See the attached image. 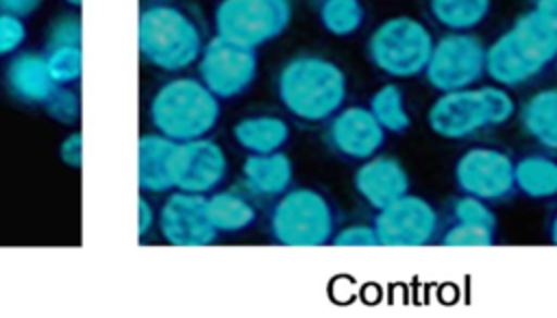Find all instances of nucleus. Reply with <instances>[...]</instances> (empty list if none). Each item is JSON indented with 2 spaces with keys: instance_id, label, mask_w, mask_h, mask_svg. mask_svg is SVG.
Here are the masks:
<instances>
[{
  "instance_id": "393cba45",
  "label": "nucleus",
  "mask_w": 557,
  "mask_h": 318,
  "mask_svg": "<svg viewBox=\"0 0 557 318\" xmlns=\"http://www.w3.org/2000/svg\"><path fill=\"white\" fill-rule=\"evenodd\" d=\"M426 7L442 28L450 33H470L487 20L492 0H426Z\"/></svg>"
},
{
  "instance_id": "412c9836",
  "label": "nucleus",
  "mask_w": 557,
  "mask_h": 318,
  "mask_svg": "<svg viewBox=\"0 0 557 318\" xmlns=\"http://www.w3.org/2000/svg\"><path fill=\"white\" fill-rule=\"evenodd\" d=\"M522 131L542 148L557 152V87L531 94L518 109Z\"/></svg>"
},
{
  "instance_id": "0eeeda50",
  "label": "nucleus",
  "mask_w": 557,
  "mask_h": 318,
  "mask_svg": "<svg viewBox=\"0 0 557 318\" xmlns=\"http://www.w3.org/2000/svg\"><path fill=\"white\" fill-rule=\"evenodd\" d=\"M485 46L472 33H446L433 44L424 78L444 94L470 89L485 76Z\"/></svg>"
},
{
  "instance_id": "4468645a",
  "label": "nucleus",
  "mask_w": 557,
  "mask_h": 318,
  "mask_svg": "<svg viewBox=\"0 0 557 318\" xmlns=\"http://www.w3.org/2000/svg\"><path fill=\"white\" fill-rule=\"evenodd\" d=\"M387 131L376 122L372 111L361 105L342 107L326 126L331 150L350 161H366L385 146Z\"/></svg>"
},
{
  "instance_id": "f704fd0d",
  "label": "nucleus",
  "mask_w": 557,
  "mask_h": 318,
  "mask_svg": "<svg viewBox=\"0 0 557 318\" xmlns=\"http://www.w3.org/2000/svg\"><path fill=\"white\" fill-rule=\"evenodd\" d=\"M331 244L333 246H381L374 224H363V222L348 224L335 231Z\"/></svg>"
},
{
  "instance_id": "dca6fc26",
  "label": "nucleus",
  "mask_w": 557,
  "mask_h": 318,
  "mask_svg": "<svg viewBox=\"0 0 557 318\" xmlns=\"http://www.w3.org/2000/svg\"><path fill=\"white\" fill-rule=\"evenodd\" d=\"M542 72L544 70L518 46L509 28L485 50V76L500 87H520Z\"/></svg>"
},
{
  "instance_id": "4be33fe9",
  "label": "nucleus",
  "mask_w": 557,
  "mask_h": 318,
  "mask_svg": "<svg viewBox=\"0 0 557 318\" xmlns=\"http://www.w3.org/2000/svg\"><path fill=\"white\" fill-rule=\"evenodd\" d=\"M233 139L248 155H268L281 150L289 142V126L276 115H248L235 122Z\"/></svg>"
},
{
  "instance_id": "f8f14e48",
  "label": "nucleus",
  "mask_w": 557,
  "mask_h": 318,
  "mask_svg": "<svg viewBox=\"0 0 557 318\" xmlns=\"http://www.w3.org/2000/svg\"><path fill=\"white\" fill-rule=\"evenodd\" d=\"M429 129L442 139H468L490 126L487 107L479 87L444 91L426 111Z\"/></svg>"
},
{
  "instance_id": "bb28decb",
  "label": "nucleus",
  "mask_w": 557,
  "mask_h": 318,
  "mask_svg": "<svg viewBox=\"0 0 557 318\" xmlns=\"http://www.w3.org/2000/svg\"><path fill=\"white\" fill-rule=\"evenodd\" d=\"M318 17L329 35L350 37L366 22V7L361 0H320Z\"/></svg>"
},
{
  "instance_id": "473e14b6",
  "label": "nucleus",
  "mask_w": 557,
  "mask_h": 318,
  "mask_svg": "<svg viewBox=\"0 0 557 318\" xmlns=\"http://www.w3.org/2000/svg\"><path fill=\"white\" fill-rule=\"evenodd\" d=\"M83 41V24L76 13H65L59 15L50 28H48V39H46V50L48 48H59V46H81Z\"/></svg>"
},
{
  "instance_id": "58836bf2",
  "label": "nucleus",
  "mask_w": 557,
  "mask_h": 318,
  "mask_svg": "<svg viewBox=\"0 0 557 318\" xmlns=\"http://www.w3.org/2000/svg\"><path fill=\"white\" fill-rule=\"evenodd\" d=\"M533 9L557 26V0H533Z\"/></svg>"
},
{
  "instance_id": "f3484780",
  "label": "nucleus",
  "mask_w": 557,
  "mask_h": 318,
  "mask_svg": "<svg viewBox=\"0 0 557 318\" xmlns=\"http://www.w3.org/2000/svg\"><path fill=\"white\" fill-rule=\"evenodd\" d=\"M178 142L161 135L146 133L137 142V181L141 192L163 194L174 189L172 166Z\"/></svg>"
},
{
  "instance_id": "a878e982",
  "label": "nucleus",
  "mask_w": 557,
  "mask_h": 318,
  "mask_svg": "<svg viewBox=\"0 0 557 318\" xmlns=\"http://www.w3.org/2000/svg\"><path fill=\"white\" fill-rule=\"evenodd\" d=\"M368 109L387 133H405L411 126V115L405 102V91L396 83L381 85L368 102Z\"/></svg>"
},
{
  "instance_id": "4c0bfd02",
  "label": "nucleus",
  "mask_w": 557,
  "mask_h": 318,
  "mask_svg": "<svg viewBox=\"0 0 557 318\" xmlns=\"http://www.w3.org/2000/svg\"><path fill=\"white\" fill-rule=\"evenodd\" d=\"M139 220H137V235L144 237L157 222V216L152 211V205L146 200V196H139Z\"/></svg>"
},
{
  "instance_id": "f257e3e1",
  "label": "nucleus",
  "mask_w": 557,
  "mask_h": 318,
  "mask_svg": "<svg viewBox=\"0 0 557 318\" xmlns=\"http://www.w3.org/2000/svg\"><path fill=\"white\" fill-rule=\"evenodd\" d=\"M276 96L285 111L302 122H326L346 102V72L322 54H296L276 74Z\"/></svg>"
},
{
  "instance_id": "ea45409f",
  "label": "nucleus",
  "mask_w": 557,
  "mask_h": 318,
  "mask_svg": "<svg viewBox=\"0 0 557 318\" xmlns=\"http://www.w3.org/2000/svg\"><path fill=\"white\" fill-rule=\"evenodd\" d=\"M546 233H548V242L557 246V209H555V213H553V216H550V220H548Z\"/></svg>"
},
{
  "instance_id": "7ed1b4c3",
  "label": "nucleus",
  "mask_w": 557,
  "mask_h": 318,
  "mask_svg": "<svg viewBox=\"0 0 557 318\" xmlns=\"http://www.w3.org/2000/svg\"><path fill=\"white\" fill-rule=\"evenodd\" d=\"M148 118L157 133L178 144L200 139L220 122V98L200 78H170L152 94Z\"/></svg>"
},
{
  "instance_id": "2eb2a0df",
  "label": "nucleus",
  "mask_w": 557,
  "mask_h": 318,
  "mask_svg": "<svg viewBox=\"0 0 557 318\" xmlns=\"http://www.w3.org/2000/svg\"><path fill=\"white\" fill-rule=\"evenodd\" d=\"M355 192L374 211L409 194L411 179L407 168L392 155H374L359 163L352 176Z\"/></svg>"
},
{
  "instance_id": "423d86ee",
  "label": "nucleus",
  "mask_w": 557,
  "mask_h": 318,
  "mask_svg": "<svg viewBox=\"0 0 557 318\" xmlns=\"http://www.w3.org/2000/svg\"><path fill=\"white\" fill-rule=\"evenodd\" d=\"M292 13V0H220L215 35L257 50L287 30Z\"/></svg>"
},
{
  "instance_id": "1a4fd4ad",
  "label": "nucleus",
  "mask_w": 557,
  "mask_h": 318,
  "mask_svg": "<svg viewBox=\"0 0 557 318\" xmlns=\"http://www.w3.org/2000/svg\"><path fill=\"white\" fill-rule=\"evenodd\" d=\"M198 78L220 100L244 94L257 78V50L228 41L220 35L211 37L198 59Z\"/></svg>"
},
{
  "instance_id": "2f4dec72",
  "label": "nucleus",
  "mask_w": 557,
  "mask_h": 318,
  "mask_svg": "<svg viewBox=\"0 0 557 318\" xmlns=\"http://www.w3.org/2000/svg\"><path fill=\"white\" fill-rule=\"evenodd\" d=\"M46 113L59 122V124H76L78 118H81V98L74 89L65 87V85H59L52 96L46 100Z\"/></svg>"
},
{
  "instance_id": "f03ea898",
  "label": "nucleus",
  "mask_w": 557,
  "mask_h": 318,
  "mask_svg": "<svg viewBox=\"0 0 557 318\" xmlns=\"http://www.w3.org/2000/svg\"><path fill=\"white\" fill-rule=\"evenodd\" d=\"M137 44L141 59L163 72L198 63L205 41L196 20L181 7L157 2L139 13Z\"/></svg>"
},
{
  "instance_id": "5701e85b",
  "label": "nucleus",
  "mask_w": 557,
  "mask_h": 318,
  "mask_svg": "<svg viewBox=\"0 0 557 318\" xmlns=\"http://www.w3.org/2000/svg\"><path fill=\"white\" fill-rule=\"evenodd\" d=\"M516 192L531 200H550L557 196V157L548 152H529L513 166Z\"/></svg>"
},
{
  "instance_id": "72a5a7b5",
  "label": "nucleus",
  "mask_w": 557,
  "mask_h": 318,
  "mask_svg": "<svg viewBox=\"0 0 557 318\" xmlns=\"http://www.w3.org/2000/svg\"><path fill=\"white\" fill-rule=\"evenodd\" d=\"M26 24L20 15L0 11V57H9L22 48L26 41Z\"/></svg>"
},
{
  "instance_id": "c85d7f7f",
  "label": "nucleus",
  "mask_w": 557,
  "mask_h": 318,
  "mask_svg": "<svg viewBox=\"0 0 557 318\" xmlns=\"http://www.w3.org/2000/svg\"><path fill=\"white\" fill-rule=\"evenodd\" d=\"M442 246H494L496 227L472 224V222H450L440 235Z\"/></svg>"
},
{
  "instance_id": "6ab92c4d",
  "label": "nucleus",
  "mask_w": 557,
  "mask_h": 318,
  "mask_svg": "<svg viewBox=\"0 0 557 318\" xmlns=\"http://www.w3.org/2000/svg\"><path fill=\"white\" fill-rule=\"evenodd\" d=\"M242 179L250 194L278 198L292 187L294 163L281 150L268 155H248L242 163Z\"/></svg>"
},
{
  "instance_id": "a19ab883",
  "label": "nucleus",
  "mask_w": 557,
  "mask_h": 318,
  "mask_svg": "<svg viewBox=\"0 0 557 318\" xmlns=\"http://www.w3.org/2000/svg\"><path fill=\"white\" fill-rule=\"evenodd\" d=\"M70 7H81L83 4V0H65Z\"/></svg>"
},
{
  "instance_id": "9b49d317",
  "label": "nucleus",
  "mask_w": 557,
  "mask_h": 318,
  "mask_svg": "<svg viewBox=\"0 0 557 318\" xmlns=\"http://www.w3.org/2000/svg\"><path fill=\"white\" fill-rule=\"evenodd\" d=\"M157 227L172 246H207L218 237L207 211V196L191 192H172L159 209Z\"/></svg>"
},
{
  "instance_id": "7c9ffc66",
  "label": "nucleus",
  "mask_w": 557,
  "mask_h": 318,
  "mask_svg": "<svg viewBox=\"0 0 557 318\" xmlns=\"http://www.w3.org/2000/svg\"><path fill=\"white\" fill-rule=\"evenodd\" d=\"M479 89H481L485 107H487L490 126H503L513 115H518V105H516L513 96L507 91V87L492 83V85H481Z\"/></svg>"
},
{
  "instance_id": "39448f33",
  "label": "nucleus",
  "mask_w": 557,
  "mask_h": 318,
  "mask_svg": "<svg viewBox=\"0 0 557 318\" xmlns=\"http://www.w3.org/2000/svg\"><path fill=\"white\" fill-rule=\"evenodd\" d=\"M270 233L283 246H322L335 235V211L313 187L287 189L270 213Z\"/></svg>"
},
{
  "instance_id": "c9c22d12",
  "label": "nucleus",
  "mask_w": 557,
  "mask_h": 318,
  "mask_svg": "<svg viewBox=\"0 0 557 318\" xmlns=\"http://www.w3.org/2000/svg\"><path fill=\"white\" fill-rule=\"evenodd\" d=\"M59 157L65 166L70 168H81L83 166V133L74 131L70 133L61 146H59Z\"/></svg>"
},
{
  "instance_id": "cd10ccee",
  "label": "nucleus",
  "mask_w": 557,
  "mask_h": 318,
  "mask_svg": "<svg viewBox=\"0 0 557 318\" xmlns=\"http://www.w3.org/2000/svg\"><path fill=\"white\" fill-rule=\"evenodd\" d=\"M46 63L57 85H70L78 81L83 74V48L81 46L48 48Z\"/></svg>"
},
{
  "instance_id": "e433bc0d",
  "label": "nucleus",
  "mask_w": 557,
  "mask_h": 318,
  "mask_svg": "<svg viewBox=\"0 0 557 318\" xmlns=\"http://www.w3.org/2000/svg\"><path fill=\"white\" fill-rule=\"evenodd\" d=\"M41 0H0V11L26 17L39 9Z\"/></svg>"
},
{
  "instance_id": "20e7f679",
  "label": "nucleus",
  "mask_w": 557,
  "mask_h": 318,
  "mask_svg": "<svg viewBox=\"0 0 557 318\" xmlns=\"http://www.w3.org/2000/svg\"><path fill=\"white\" fill-rule=\"evenodd\" d=\"M433 44L424 22L411 15H392L370 33L366 54L385 76L407 81L424 74Z\"/></svg>"
},
{
  "instance_id": "aec40b11",
  "label": "nucleus",
  "mask_w": 557,
  "mask_h": 318,
  "mask_svg": "<svg viewBox=\"0 0 557 318\" xmlns=\"http://www.w3.org/2000/svg\"><path fill=\"white\" fill-rule=\"evenodd\" d=\"M518 46L542 68L546 70L550 63L557 61V26L546 20L533 7L520 13L511 28Z\"/></svg>"
},
{
  "instance_id": "ddd939ff",
  "label": "nucleus",
  "mask_w": 557,
  "mask_h": 318,
  "mask_svg": "<svg viewBox=\"0 0 557 318\" xmlns=\"http://www.w3.org/2000/svg\"><path fill=\"white\" fill-rule=\"evenodd\" d=\"M226 172L228 159L218 142L200 137L178 144L172 166L174 189L207 196L209 192L218 189V185L226 179Z\"/></svg>"
},
{
  "instance_id": "6e6552de",
  "label": "nucleus",
  "mask_w": 557,
  "mask_h": 318,
  "mask_svg": "<svg viewBox=\"0 0 557 318\" xmlns=\"http://www.w3.org/2000/svg\"><path fill=\"white\" fill-rule=\"evenodd\" d=\"M513 166L516 161L507 150L472 146L457 157L453 179L459 194H470L492 205L507 200L516 192Z\"/></svg>"
},
{
  "instance_id": "c756f323",
  "label": "nucleus",
  "mask_w": 557,
  "mask_h": 318,
  "mask_svg": "<svg viewBox=\"0 0 557 318\" xmlns=\"http://www.w3.org/2000/svg\"><path fill=\"white\" fill-rule=\"evenodd\" d=\"M453 222H472V224H487L498 227V218L487 200H481L470 194H459L450 205Z\"/></svg>"
},
{
  "instance_id": "9d476101",
  "label": "nucleus",
  "mask_w": 557,
  "mask_h": 318,
  "mask_svg": "<svg viewBox=\"0 0 557 318\" xmlns=\"http://www.w3.org/2000/svg\"><path fill=\"white\" fill-rule=\"evenodd\" d=\"M381 246H426L440 235L437 209L418 194H405L374 216Z\"/></svg>"
},
{
  "instance_id": "a211bd4d",
  "label": "nucleus",
  "mask_w": 557,
  "mask_h": 318,
  "mask_svg": "<svg viewBox=\"0 0 557 318\" xmlns=\"http://www.w3.org/2000/svg\"><path fill=\"white\" fill-rule=\"evenodd\" d=\"M9 91L28 105H46L52 91L59 87L50 76L46 54L20 52L15 54L4 72Z\"/></svg>"
},
{
  "instance_id": "b1692460",
  "label": "nucleus",
  "mask_w": 557,
  "mask_h": 318,
  "mask_svg": "<svg viewBox=\"0 0 557 318\" xmlns=\"http://www.w3.org/2000/svg\"><path fill=\"white\" fill-rule=\"evenodd\" d=\"M207 211L218 233H237L255 224V205L235 189H224L207 196Z\"/></svg>"
},
{
  "instance_id": "79ce46f5",
  "label": "nucleus",
  "mask_w": 557,
  "mask_h": 318,
  "mask_svg": "<svg viewBox=\"0 0 557 318\" xmlns=\"http://www.w3.org/2000/svg\"><path fill=\"white\" fill-rule=\"evenodd\" d=\"M555 72H557V61H555Z\"/></svg>"
}]
</instances>
